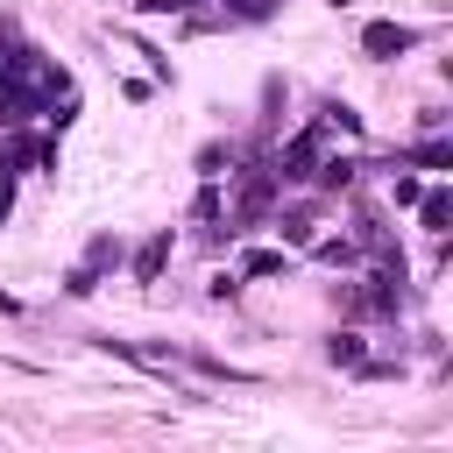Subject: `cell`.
<instances>
[{
	"label": "cell",
	"mask_w": 453,
	"mask_h": 453,
	"mask_svg": "<svg viewBox=\"0 0 453 453\" xmlns=\"http://www.w3.org/2000/svg\"><path fill=\"white\" fill-rule=\"evenodd\" d=\"M319 127H304V134H290L283 142V156H276V184H311V170H319Z\"/></svg>",
	"instance_id": "6da1fadb"
},
{
	"label": "cell",
	"mask_w": 453,
	"mask_h": 453,
	"mask_svg": "<svg viewBox=\"0 0 453 453\" xmlns=\"http://www.w3.org/2000/svg\"><path fill=\"white\" fill-rule=\"evenodd\" d=\"M361 50H368L375 64H389V57L418 50V28H411V21H368V28H361Z\"/></svg>",
	"instance_id": "7a4b0ae2"
},
{
	"label": "cell",
	"mask_w": 453,
	"mask_h": 453,
	"mask_svg": "<svg viewBox=\"0 0 453 453\" xmlns=\"http://www.w3.org/2000/svg\"><path fill=\"white\" fill-rule=\"evenodd\" d=\"M163 262H170V226H163V234H149V241L134 248V283H156V276H163Z\"/></svg>",
	"instance_id": "3957f363"
},
{
	"label": "cell",
	"mask_w": 453,
	"mask_h": 453,
	"mask_svg": "<svg viewBox=\"0 0 453 453\" xmlns=\"http://www.w3.org/2000/svg\"><path fill=\"white\" fill-rule=\"evenodd\" d=\"M311 127H319V134H347V142H354V134H361V113H354V106H347V99H326V106H319V120H311Z\"/></svg>",
	"instance_id": "277c9868"
},
{
	"label": "cell",
	"mask_w": 453,
	"mask_h": 453,
	"mask_svg": "<svg viewBox=\"0 0 453 453\" xmlns=\"http://www.w3.org/2000/svg\"><path fill=\"white\" fill-rule=\"evenodd\" d=\"M354 170H361L354 156H319V170H311V184H319V191H354Z\"/></svg>",
	"instance_id": "5b68a950"
},
{
	"label": "cell",
	"mask_w": 453,
	"mask_h": 453,
	"mask_svg": "<svg viewBox=\"0 0 453 453\" xmlns=\"http://www.w3.org/2000/svg\"><path fill=\"white\" fill-rule=\"evenodd\" d=\"M120 262H127V241H120V234H92L85 269H92V276H106V269H120Z\"/></svg>",
	"instance_id": "8992f818"
},
{
	"label": "cell",
	"mask_w": 453,
	"mask_h": 453,
	"mask_svg": "<svg viewBox=\"0 0 453 453\" xmlns=\"http://www.w3.org/2000/svg\"><path fill=\"white\" fill-rule=\"evenodd\" d=\"M396 163H418V170H446V163H453V142H439V134H432V142H411Z\"/></svg>",
	"instance_id": "52a82bcc"
},
{
	"label": "cell",
	"mask_w": 453,
	"mask_h": 453,
	"mask_svg": "<svg viewBox=\"0 0 453 453\" xmlns=\"http://www.w3.org/2000/svg\"><path fill=\"white\" fill-rule=\"evenodd\" d=\"M418 219H425L432 234H446V219H453V191H418Z\"/></svg>",
	"instance_id": "ba28073f"
},
{
	"label": "cell",
	"mask_w": 453,
	"mask_h": 453,
	"mask_svg": "<svg viewBox=\"0 0 453 453\" xmlns=\"http://www.w3.org/2000/svg\"><path fill=\"white\" fill-rule=\"evenodd\" d=\"M326 361H333V368H361V361H368L361 333H333V340H326Z\"/></svg>",
	"instance_id": "9c48e42d"
},
{
	"label": "cell",
	"mask_w": 453,
	"mask_h": 453,
	"mask_svg": "<svg viewBox=\"0 0 453 453\" xmlns=\"http://www.w3.org/2000/svg\"><path fill=\"white\" fill-rule=\"evenodd\" d=\"M319 262H333V269H347V262H361V241H304Z\"/></svg>",
	"instance_id": "30bf717a"
},
{
	"label": "cell",
	"mask_w": 453,
	"mask_h": 453,
	"mask_svg": "<svg viewBox=\"0 0 453 453\" xmlns=\"http://www.w3.org/2000/svg\"><path fill=\"white\" fill-rule=\"evenodd\" d=\"M191 368H198V375H212V382H255L248 368H234V361H219V354H191Z\"/></svg>",
	"instance_id": "8fae6325"
},
{
	"label": "cell",
	"mask_w": 453,
	"mask_h": 453,
	"mask_svg": "<svg viewBox=\"0 0 453 453\" xmlns=\"http://www.w3.org/2000/svg\"><path fill=\"white\" fill-rule=\"evenodd\" d=\"M276 269H290V255H283V248H255V255L241 262V276H276Z\"/></svg>",
	"instance_id": "7c38bea8"
},
{
	"label": "cell",
	"mask_w": 453,
	"mask_h": 453,
	"mask_svg": "<svg viewBox=\"0 0 453 453\" xmlns=\"http://www.w3.org/2000/svg\"><path fill=\"white\" fill-rule=\"evenodd\" d=\"M226 163H234L226 142H205V149H198V170H205V177H226Z\"/></svg>",
	"instance_id": "4fadbf2b"
},
{
	"label": "cell",
	"mask_w": 453,
	"mask_h": 453,
	"mask_svg": "<svg viewBox=\"0 0 453 453\" xmlns=\"http://www.w3.org/2000/svg\"><path fill=\"white\" fill-rule=\"evenodd\" d=\"M276 226H283V241H290V248H304V241H311V212H276Z\"/></svg>",
	"instance_id": "5bb4252c"
},
{
	"label": "cell",
	"mask_w": 453,
	"mask_h": 453,
	"mask_svg": "<svg viewBox=\"0 0 453 453\" xmlns=\"http://www.w3.org/2000/svg\"><path fill=\"white\" fill-rule=\"evenodd\" d=\"M64 290H71V297H92V290H99V276H92V269H85V262H78V269H71V276H64Z\"/></svg>",
	"instance_id": "9a60e30c"
},
{
	"label": "cell",
	"mask_w": 453,
	"mask_h": 453,
	"mask_svg": "<svg viewBox=\"0 0 453 453\" xmlns=\"http://www.w3.org/2000/svg\"><path fill=\"white\" fill-rule=\"evenodd\" d=\"M134 7H142V14H191L198 0H134Z\"/></svg>",
	"instance_id": "2e32d148"
},
{
	"label": "cell",
	"mask_w": 453,
	"mask_h": 453,
	"mask_svg": "<svg viewBox=\"0 0 453 453\" xmlns=\"http://www.w3.org/2000/svg\"><path fill=\"white\" fill-rule=\"evenodd\" d=\"M276 0H226V14H241V21H262Z\"/></svg>",
	"instance_id": "e0dca14e"
},
{
	"label": "cell",
	"mask_w": 453,
	"mask_h": 453,
	"mask_svg": "<svg viewBox=\"0 0 453 453\" xmlns=\"http://www.w3.org/2000/svg\"><path fill=\"white\" fill-rule=\"evenodd\" d=\"M389 198L396 205H418V177H389Z\"/></svg>",
	"instance_id": "ac0fdd59"
},
{
	"label": "cell",
	"mask_w": 453,
	"mask_h": 453,
	"mask_svg": "<svg viewBox=\"0 0 453 453\" xmlns=\"http://www.w3.org/2000/svg\"><path fill=\"white\" fill-rule=\"evenodd\" d=\"M7 212H14V191H7V177H0V219H7Z\"/></svg>",
	"instance_id": "d6986e66"
},
{
	"label": "cell",
	"mask_w": 453,
	"mask_h": 453,
	"mask_svg": "<svg viewBox=\"0 0 453 453\" xmlns=\"http://www.w3.org/2000/svg\"><path fill=\"white\" fill-rule=\"evenodd\" d=\"M333 7H354V0H333Z\"/></svg>",
	"instance_id": "ffe728a7"
}]
</instances>
